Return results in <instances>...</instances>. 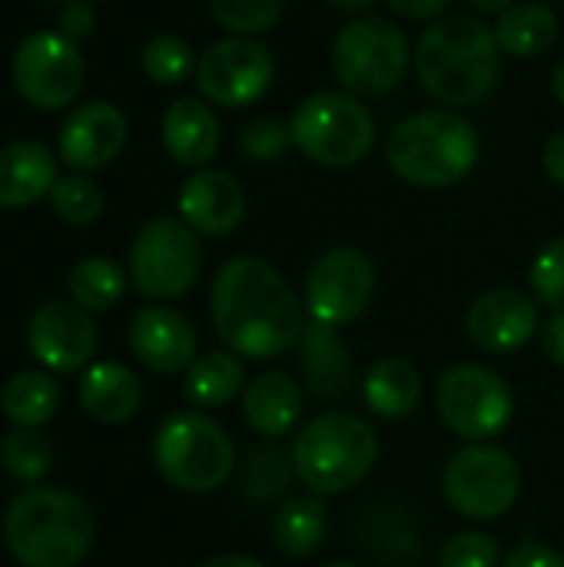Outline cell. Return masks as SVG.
I'll use <instances>...</instances> for the list:
<instances>
[{"label":"cell","instance_id":"46","mask_svg":"<svg viewBox=\"0 0 564 567\" xmlns=\"http://www.w3.org/2000/svg\"><path fill=\"white\" fill-rule=\"evenodd\" d=\"M329 3H332V7H339V10H349V13H352V10H366V7H372L376 0H329Z\"/></svg>","mask_w":564,"mask_h":567},{"label":"cell","instance_id":"35","mask_svg":"<svg viewBox=\"0 0 564 567\" xmlns=\"http://www.w3.org/2000/svg\"><path fill=\"white\" fill-rule=\"evenodd\" d=\"M532 292L552 312H564V236L539 249L529 269Z\"/></svg>","mask_w":564,"mask_h":567},{"label":"cell","instance_id":"48","mask_svg":"<svg viewBox=\"0 0 564 567\" xmlns=\"http://www.w3.org/2000/svg\"><path fill=\"white\" fill-rule=\"evenodd\" d=\"M326 567H356V565H346V561H332V565H326Z\"/></svg>","mask_w":564,"mask_h":567},{"label":"cell","instance_id":"39","mask_svg":"<svg viewBox=\"0 0 564 567\" xmlns=\"http://www.w3.org/2000/svg\"><path fill=\"white\" fill-rule=\"evenodd\" d=\"M93 23H96V13H93V7L86 0H73V3H66L60 10V27H63V33L70 40L93 33Z\"/></svg>","mask_w":564,"mask_h":567},{"label":"cell","instance_id":"9","mask_svg":"<svg viewBox=\"0 0 564 567\" xmlns=\"http://www.w3.org/2000/svg\"><path fill=\"white\" fill-rule=\"evenodd\" d=\"M445 502L469 522H499L522 495V468L512 452L475 442L455 452L442 472Z\"/></svg>","mask_w":564,"mask_h":567},{"label":"cell","instance_id":"1","mask_svg":"<svg viewBox=\"0 0 564 567\" xmlns=\"http://www.w3.org/2000/svg\"><path fill=\"white\" fill-rule=\"evenodd\" d=\"M209 316L223 346L253 362L286 355L306 329L293 286L259 256H233L219 266Z\"/></svg>","mask_w":564,"mask_h":567},{"label":"cell","instance_id":"23","mask_svg":"<svg viewBox=\"0 0 564 567\" xmlns=\"http://www.w3.org/2000/svg\"><path fill=\"white\" fill-rule=\"evenodd\" d=\"M140 402H143V385L120 362H96L80 379V405L96 422L120 425L136 415Z\"/></svg>","mask_w":564,"mask_h":567},{"label":"cell","instance_id":"33","mask_svg":"<svg viewBox=\"0 0 564 567\" xmlns=\"http://www.w3.org/2000/svg\"><path fill=\"white\" fill-rule=\"evenodd\" d=\"M53 213L70 226H86L103 213V189L86 173H66L50 189Z\"/></svg>","mask_w":564,"mask_h":567},{"label":"cell","instance_id":"18","mask_svg":"<svg viewBox=\"0 0 564 567\" xmlns=\"http://www.w3.org/2000/svg\"><path fill=\"white\" fill-rule=\"evenodd\" d=\"M176 209L196 236H229L246 219V193L233 173L199 169L183 183Z\"/></svg>","mask_w":564,"mask_h":567},{"label":"cell","instance_id":"34","mask_svg":"<svg viewBox=\"0 0 564 567\" xmlns=\"http://www.w3.org/2000/svg\"><path fill=\"white\" fill-rule=\"evenodd\" d=\"M216 20L236 37H256L279 23L286 0H209Z\"/></svg>","mask_w":564,"mask_h":567},{"label":"cell","instance_id":"28","mask_svg":"<svg viewBox=\"0 0 564 567\" xmlns=\"http://www.w3.org/2000/svg\"><path fill=\"white\" fill-rule=\"evenodd\" d=\"M0 409L17 429H40L60 409V385L47 372H17L0 392Z\"/></svg>","mask_w":564,"mask_h":567},{"label":"cell","instance_id":"36","mask_svg":"<svg viewBox=\"0 0 564 567\" xmlns=\"http://www.w3.org/2000/svg\"><path fill=\"white\" fill-rule=\"evenodd\" d=\"M293 146V130L289 123H283L279 116H259L253 123L243 126L239 133V150L253 159V163H273L283 159Z\"/></svg>","mask_w":564,"mask_h":567},{"label":"cell","instance_id":"2","mask_svg":"<svg viewBox=\"0 0 564 567\" xmlns=\"http://www.w3.org/2000/svg\"><path fill=\"white\" fill-rule=\"evenodd\" d=\"M416 76L429 96L449 110L482 103L502 73V50L495 30L479 17H442L422 30L412 50Z\"/></svg>","mask_w":564,"mask_h":567},{"label":"cell","instance_id":"26","mask_svg":"<svg viewBox=\"0 0 564 567\" xmlns=\"http://www.w3.org/2000/svg\"><path fill=\"white\" fill-rule=\"evenodd\" d=\"M246 382L243 359L229 349H213L196 355V362L186 369L183 395L196 409H223L229 405Z\"/></svg>","mask_w":564,"mask_h":567},{"label":"cell","instance_id":"27","mask_svg":"<svg viewBox=\"0 0 564 567\" xmlns=\"http://www.w3.org/2000/svg\"><path fill=\"white\" fill-rule=\"evenodd\" d=\"M302 342V375L306 385L316 399H336L346 392V379H349V355L336 336L332 326L312 322L302 329L299 336Z\"/></svg>","mask_w":564,"mask_h":567},{"label":"cell","instance_id":"20","mask_svg":"<svg viewBox=\"0 0 564 567\" xmlns=\"http://www.w3.org/2000/svg\"><path fill=\"white\" fill-rule=\"evenodd\" d=\"M163 150L180 163V166H206L223 143L219 120L206 100L196 96H180L170 103L163 113Z\"/></svg>","mask_w":564,"mask_h":567},{"label":"cell","instance_id":"30","mask_svg":"<svg viewBox=\"0 0 564 567\" xmlns=\"http://www.w3.org/2000/svg\"><path fill=\"white\" fill-rule=\"evenodd\" d=\"M66 289H70V299L86 309V312H106L113 309L123 292H126V276L116 262L110 259H83L73 266L70 279H66Z\"/></svg>","mask_w":564,"mask_h":567},{"label":"cell","instance_id":"29","mask_svg":"<svg viewBox=\"0 0 564 567\" xmlns=\"http://www.w3.org/2000/svg\"><path fill=\"white\" fill-rule=\"evenodd\" d=\"M326 538V508L316 495L293 498L273 522V545L286 558H309Z\"/></svg>","mask_w":564,"mask_h":567},{"label":"cell","instance_id":"17","mask_svg":"<svg viewBox=\"0 0 564 567\" xmlns=\"http://www.w3.org/2000/svg\"><path fill=\"white\" fill-rule=\"evenodd\" d=\"M126 116L106 100L76 106L60 130V156L76 173H96L110 166L126 146Z\"/></svg>","mask_w":564,"mask_h":567},{"label":"cell","instance_id":"40","mask_svg":"<svg viewBox=\"0 0 564 567\" xmlns=\"http://www.w3.org/2000/svg\"><path fill=\"white\" fill-rule=\"evenodd\" d=\"M386 3L392 13H399L406 20H432L449 7V0H386Z\"/></svg>","mask_w":564,"mask_h":567},{"label":"cell","instance_id":"25","mask_svg":"<svg viewBox=\"0 0 564 567\" xmlns=\"http://www.w3.org/2000/svg\"><path fill=\"white\" fill-rule=\"evenodd\" d=\"M362 395L369 412H376L379 419H406L422 402V375L409 359L389 355L366 372Z\"/></svg>","mask_w":564,"mask_h":567},{"label":"cell","instance_id":"41","mask_svg":"<svg viewBox=\"0 0 564 567\" xmlns=\"http://www.w3.org/2000/svg\"><path fill=\"white\" fill-rule=\"evenodd\" d=\"M542 352L552 365H564V312H555L542 326Z\"/></svg>","mask_w":564,"mask_h":567},{"label":"cell","instance_id":"22","mask_svg":"<svg viewBox=\"0 0 564 567\" xmlns=\"http://www.w3.org/2000/svg\"><path fill=\"white\" fill-rule=\"evenodd\" d=\"M302 415V392L286 372H263L243 389V419L246 425L276 442L293 435L296 422Z\"/></svg>","mask_w":564,"mask_h":567},{"label":"cell","instance_id":"11","mask_svg":"<svg viewBox=\"0 0 564 567\" xmlns=\"http://www.w3.org/2000/svg\"><path fill=\"white\" fill-rule=\"evenodd\" d=\"M435 409L442 422L465 442H489L502 435L515 415L509 382L475 362L452 365L435 382Z\"/></svg>","mask_w":564,"mask_h":567},{"label":"cell","instance_id":"31","mask_svg":"<svg viewBox=\"0 0 564 567\" xmlns=\"http://www.w3.org/2000/svg\"><path fill=\"white\" fill-rule=\"evenodd\" d=\"M0 462H3L10 478L33 485V482H40L50 472L53 449H50V442L37 429H13L0 442Z\"/></svg>","mask_w":564,"mask_h":567},{"label":"cell","instance_id":"7","mask_svg":"<svg viewBox=\"0 0 564 567\" xmlns=\"http://www.w3.org/2000/svg\"><path fill=\"white\" fill-rule=\"evenodd\" d=\"M293 146L319 166L346 169L362 163L376 146V116L369 113L359 96L339 93V90H319L309 93L293 120Z\"/></svg>","mask_w":564,"mask_h":567},{"label":"cell","instance_id":"32","mask_svg":"<svg viewBox=\"0 0 564 567\" xmlns=\"http://www.w3.org/2000/svg\"><path fill=\"white\" fill-rule=\"evenodd\" d=\"M143 73L160 83V86H176L183 80H189L196 73V56L193 47L183 37L173 33H160L153 40H146L143 53H140Z\"/></svg>","mask_w":564,"mask_h":567},{"label":"cell","instance_id":"24","mask_svg":"<svg viewBox=\"0 0 564 567\" xmlns=\"http://www.w3.org/2000/svg\"><path fill=\"white\" fill-rule=\"evenodd\" d=\"M492 30H495L502 56L532 60V56H542L555 47L562 23L548 3L522 0V3H512Z\"/></svg>","mask_w":564,"mask_h":567},{"label":"cell","instance_id":"3","mask_svg":"<svg viewBox=\"0 0 564 567\" xmlns=\"http://www.w3.org/2000/svg\"><path fill=\"white\" fill-rule=\"evenodd\" d=\"M96 538L93 508L63 488H27L3 515L7 551L23 567L80 565Z\"/></svg>","mask_w":564,"mask_h":567},{"label":"cell","instance_id":"10","mask_svg":"<svg viewBox=\"0 0 564 567\" xmlns=\"http://www.w3.org/2000/svg\"><path fill=\"white\" fill-rule=\"evenodd\" d=\"M203 266L199 236L173 216L150 219L130 246V276L146 299H180L193 289Z\"/></svg>","mask_w":564,"mask_h":567},{"label":"cell","instance_id":"15","mask_svg":"<svg viewBox=\"0 0 564 567\" xmlns=\"http://www.w3.org/2000/svg\"><path fill=\"white\" fill-rule=\"evenodd\" d=\"M27 349L50 372H76L96 352V326L76 302H47L30 316Z\"/></svg>","mask_w":564,"mask_h":567},{"label":"cell","instance_id":"16","mask_svg":"<svg viewBox=\"0 0 564 567\" xmlns=\"http://www.w3.org/2000/svg\"><path fill=\"white\" fill-rule=\"evenodd\" d=\"M539 329H542V322H539L535 299L512 286L482 292L469 306V316H465L469 339L489 355H509V352L525 349Z\"/></svg>","mask_w":564,"mask_h":567},{"label":"cell","instance_id":"4","mask_svg":"<svg viewBox=\"0 0 564 567\" xmlns=\"http://www.w3.org/2000/svg\"><path fill=\"white\" fill-rule=\"evenodd\" d=\"M386 159L416 189H449L475 169L479 133L459 110H422L392 130Z\"/></svg>","mask_w":564,"mask_h":567},{"label":"cell","instance_id":"47","mask_svg":"<svg viewBox=\"0 0 564 567\" xmlns=\"http://www.w3.org/2000/svg\"><path fill=\"white\" fill-rule=\"evenodd\" d=\"M40 3H50V7H66V3H73V0H40Z\"/></svg>","mask_w":564,"mask_h":567},{"label":"cell","instance_id":"13","mask_svg":"<svg viewBox=\"0 0 564 567\" xmlns=\"http://www.w3.org/2000/svg\"><path fill=\"white\" fill-rule=\"evenodd\" d=\"M13 86L37 110L70 106L86 80V63L66 33H30L13 53Z\"/></svg>","mask_w":564,"mask_h":567},{"label":"cell","instance_id":"45","mask_svg":"<svg viewBox=\"0 0 564 567\" xmlns=\"http://www.w3.org/2000/svg\"><path fill=\"white\" fill-rule=\"evenodd\" d=\"M552 93H555V100L564 106V60L555 66V73H552Z\"/></svg>","mask_w":564,"mask_h":567},{"label":"cell","instance_id":"6","mask_svg":"<svg viewBox=\"0 0 564 567\" xmlns=\"http://www.w3.org/2000/svg\"><path fill=\"white\" fill-rule=\"evenodd\" d=\"M153 465L166 485L206 495L216 492L236 465V449L226 429L199 409L173 412L153 435Z\"/></svg>","mask_w":564,"mask_h":567},{"label":"cell","instance_id":"12","mask_svg":"<svg viewBox=\"0 0 564 567\" xmlns=\"http://www.w3.org/2000/svg\"><path fill=\"white\" fill-rule=\"evenodd\" d=\"M196 90L206 103L239 110L259 103L276 80V60L266 43L253 37H223L196 60Z\"/></svg>","mask_w":564,"mask_h":567},{"label":"cell","instance_id":"19","mask_svg":"<svg viewBox=\"0 0 564 567\" xmlns=\"http://www.w3.org/2000/svg\"><path fill=\"white\" fill-rule=\"evenodd\" d=\"M130 349L156 375L186 372L196 362V332L170 306H146L130 319Z\"/></svg>","mask_w":564,"mask_h":567},{"label":"cell","instance_id":"8","mask_svg":"<svg viewBox=\"0 0 564 567\" xmlns=\"http://www.w3.org/2000/svg\"><path fill=\"white\" fill-rule=\"evenodd\" d=\"M412 63L406 30L389 17H359L332 43V73L349 96L372 100L392 93Z\"/></svg>","mask_w":564,"mask_h":567},{"label":"cell","instance_id":"38","mask_svg":"<svg viewBox=\"0 0 564 567\" xmlns=\"http://www.w3.org/2000/svg\"><path fill=\"white\" fill-rule=\"evenodd\" d=\"M502 567H564V555L542 542H522Z\"/></svg>","mask_w":564,"mask_h":567},{"label":"cell","instance_id":"5","mask_svg":"<svg viewBox=\"0 0 564 567\" xmlns=\"http://www.w3.org/2000/svg\"><path fill=\"white\" fill-rule=\"evenodd\" d=\"M379 462L372 425L352 412H326L312 419L293 449V468L316 495H342L369 478Z\"/></svg>","mask_w":564,"mask_h":567},{"label":"cell","instance_id":"14","mask_svg":"<svg viewBox=\"0 0 564 567\" xmlns=\"http://www.w3.org/2000/svg\"><path fill=\"white\" fill-rule=\"evenodd\" d=\"M376 296V266L362 249L336 246L322 252L302 282V302L312 322L322 326H349L356 322Z\"/></svg>","mask_w":564,"mask_h":567},{"label":"cell","instance_id":"21","mask_svg":"<svg viewBox=\"0 0 564 567\" xmlns=\"http://www.w3.org/2000/svg\"><path fill=\"white\" fill-rule=\"evenodd\" d=\"M57 179V159L43 143L20 140L0 146V209H27L40 203Z\"/></svg>","mask_w":564,"mask_h":567},{"label":"cell","instance_id":"44","mask_svg":"<svg viewBox=\"0 0 564 567\" xmlns=\"http://www.w3.org/2000/svg\"><path fill=\"white\" fill-rule=\"evenodd\" d=\"M469 3H472V10H479L482 17H495V13L502 17L515 0H469Z\"/></svg>","mask_w":564,"mask_h":567},{"label":"cell","instance_id":"37","mask_svg":"<svg viewBox=\"0 0 564 567\" xmlns=\"http://www.w3.org/2000/svg\"><path fill=\"white\" fill-rule=\"evenodd\" d=\"M439 567H502V545L485 532H459L442 545Z\"/></svg>","mask_w":564,"mask_h":567},{"label":"cell","instance_id":"42","mask_svg":"<svg viewBox=\"0 0 564 567\" xmlns=\"http://www.w3.org/2000/svg\"><path fill=\"white\" fill-rule=\"evenodd\" d=\"M542 166H545V173L552 176V183H558L564 189V130H558V133L545 143Z\"/></svg>","mask_w":564,"mask_h":567},{"label":"cell","instance_id":"43","mask_svg":"<svg viewBox=\"0 0 564 567\" xmlns=\"http://www.w3.org/2000/svg\"><path fill=\"white\" fill-rule=\"evenodd\" d=\"M199 567H266L263 561L249 558V555H216L209 561H203Z\"/></svg>","mask_w":564,"mask_h":567}]
</instances>
